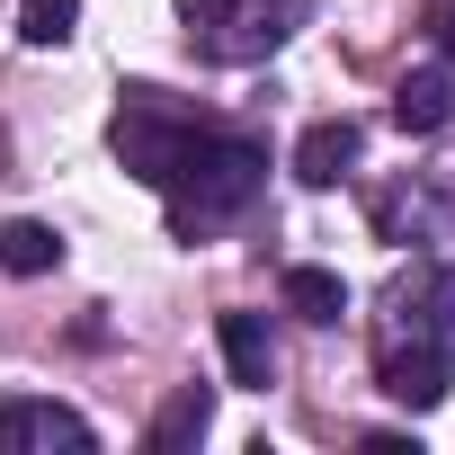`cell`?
Returning <instances> with one entry per match:
<instances>
[{"label": "cell", "instance_id": "52a82bcc", "mask_svg": "<svg viewBox=\"0 0 455 455\" xmlns=\"http://www.w3.org/2000/svg\"><path fill=\"white\" fill-rule=\"evenodd\" d=\"M446 116H455V72H446V63L402 72V90H393V125H402V134H437Z\"/></svg>", "mask_w": 455, "mask_h": 455}, {"label": "cell", "instance_id": "ba28073f", "mask_svg": "<svg viewBox=\"0 0 455 455\" xmlns=\"http://www.w3.org/2000/svg\"><path fill=\"white\" fill-rule=\"evenodd\" d=\"M223 366H233V384H251V393H268V384H277L268 313H223Z\"/></svg>", "mask_w": 455, "mask_h": 455}, {"label": "cell", "instance_id": "277c9868", "mask_svg": "<svg viewBox=\"0 0 455 455\" xmlns=\"http://www.w3.org/2000/svg\"><path fill=\"white\" fill-rule=\"evenodd\" d=\"M99 428L72 411V402H0V455H90Z\"/></svg>", "mask_w": 455, "mask_h": 455}, {"label": "cell", "instance_id": "8fae6325", "mask_svg": "<svg viewBox=\"0 0 455 455\" xmlns=\"http://www.w3.org/2000/svg\"><path fill=\"white\" fill-rule=\"evenodd\" d=\"M286 313L295 322H339L348 313V286H339V268H286Z\"/></svg>", "mask_w": 455, "mask_h": 455}, {"label": "cell", "instance_id": "9c48e42d", "mask_svg": "<svg viewBox=\"0 0 455 455\" xmlns=\"http://www.w3.org/2000/svg\"><path fill=\"white\" fill-rule=\"evenodd\" d=\"M205 428H214V393H205V384H179V393L161 402V419L143 428V446H152V455H179V446H196Z\"/></svg>", "mask_w": 455, "mask_h": 455}, {"label": "cell", "instance_id": "6da1fadb", "mask_svg": "<svg viewBox=\"0 0 455 455\" xmlns=\"http://www.w3.org/2000/svg\"><path fill=\"white\" fill-rule=\"evenodd\" d=\"M259 179H268V152H259V143H242V134H205V125H196V143H188V152L170 161V179H161V196H170V233H179V242L223 233L233 214H251Z\"/></svg>", "mask_w": 455, "mask_h": 455}, {"label": "cell", "instance_id": "30bf717a", "mask_svg": "<svg viewBox=\"0 0 455 455\" xmlns=\"http://www.w3.org/2000/svg\"><path fill=\"white\" fill-rule=\"evenodd\" d=\"M0 268H10V277H54V268H63V233L36 223V214L0 223Z\"/></svg>", "mask_w": 455, "mask_h": 455}, {"label": "cell", "instance_id": "5b68a950", "mask_svg": "<svg viewBox=\"0 0 455 455\" xmlns=\"http://www.w3.org/2000/svg\"><path fill=\"white\" fill-rule=\"evenodd\" d=\"M375 375H384V393L402 411H437L446 402V339H428V331L419 339H384V366Z\"/></svg>", "mask_w": 455, "mask_h": 455}, {"label": "cell", "instance_id": "8992f818", "mask_svg": "<svg viewBox=\"0 0 455 455\" xmlns=\"http://www.w3.org/2000/svg\"><path fill=\"white\" fill-rule=\"evenodd\" d=\"M357 152H366V125H357V116H322V125H304V143H295V179H304V188H331V179L357 170Z\"/></svg>", "mask_w": 455, "mask_h": 455}, {"label": "cell", "instance_id": "4fadbf2b", "mask_svg": "<svg viewBox=\"0 0 455 455\" xmlns=\"http://www.w3.org/2000/svg\"><path fill=\"white\" fill-rule=\"evenodd\" d=\"M437 36H446V54H455V0H446V28H437Z\"/></svg>", "mask_w": 455, "mask_h": 455}, {"label": "cell", "instance_id": "7c38bea8", "mask_svg": "<svg viewBox=\"0 0 455 455\" xmlns=\"http://www.w3.org/2000/svg\"><path fill=\"white\" fill-rule=\"evenodd\" d=\"M81 28V0H19V36L28 45H72Z\"/></svg>", "mask_w": 455, "mask_h": 455}, {"label": "cell", "instance_id": "5bb4252c", "mask_svg": "<svg viewBox=\"0 0 455 455\" xmlns=\"http://www.w3.org/2000/svg\"><path fill=\"white\" fill-rule=\"evenodd\" d=\"M446 295H455V277H446Z\"/></svg>", "mask_w": 455, "mask_h": 455}, {"label": "cell", "instance_id": "7a4b0ae2", "mask_svg": "<svg viewBox=\"0 0 455 455\" xmlns=\"http://www.w3.org/2000/svg\"><path fill=\"white\" fill-rule=\"evenodd\" d=\"M179 19L205 63H259L313 19V0H179Z\"/></svg>", "mask_w": 455, "mask_h": 455}, {"label": "cell", "instance_id": "3957f363", "mask_svg": "<svg viewBox=\"0 0 455 455\" xmlns=\"http://www.w3.org/2000/svg\"><path fill=\"white\" fill-rule=\"evenodd\" d=\"M108 143H116V161L134 170V179H170V161L196 143V116L188 108H170L161 90H125V108H116V125H108Z\"/></svg>", "mask_w": 455, "mask_h": 455}]
</instances>
